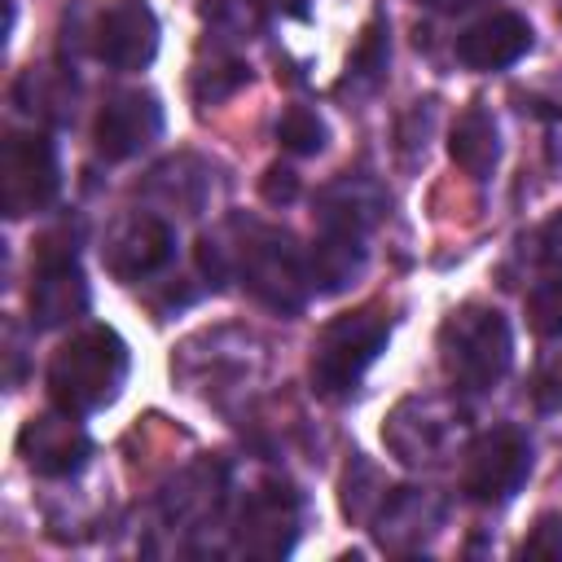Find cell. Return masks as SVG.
I'll return each instance as SVG.
<instances>
[{
  "mask_svg": "<svg viewBox=\"0 0 562 562\" xmlns=\"http://www.w3.org/2000/svg\"><path fill=\"white\" fill-rule=\"evenodd\" d=\"M233 241L224 233H206L198 246V259L211 277H237L263 307L290 316L307 303L312 277H307V255L290 241L285 228H268L255 220H233Z\"/></svg>",
  "mask_w": 562,
  "mask_h": 562,
  "instance_id": "cell-1",
  "label": "cell"
},
{
  "mask_svg": "<svg viewBox=\"0 0 562 562\" xmlns=\"http://www.w3.org/2000/svg\"><path fill=\"white\" fill-rule=\"evenodd\" d=\"M127 369H132L127 342L110 325H88L53 351L48 395H53L57 408L83 417V413H97V408L119 400V391L127 382Z\"/></svg>",
  "mask_w": 562,
  "mask_h": 562,
  "instance_id": "cell-2",
  "label": "cell"
},
{
  "mask_svg": "<svg viewBox=\"0 0 562 562\" xmlns=\"http://www.w3.org/2000/svg\"><path fill=\"white\" fill-rule=\"evenodd\" d=\"M439 364L461 391L496 386L514 364L509 321L487 303H461L439 325Z\"/></svg>",
  "mask_w": 562,
  "mask_h": 562,
  "instance_id": "cell-3",
  "label": "cell"
},
{
  "mask_svg": "<svg viewBox=\"0 0 562 562\" xmlns=\"http://www.w3.org/2000/svg\"><path fill=\"white\" fill-rule=\"evenodd\" d=\"M386 342L391 316L382 307H356L334 316L312 347V391L325 400H347Z\"/></svg>",
  "mask_w": 562,
  "mask_h": 562,
  "instance_id": "cell-4",
  "label": "cell"
},
{
  "mask_svg": "<svg viewBox=\"0 0 562 562\" xmlns=\"http://www.w3.org/2000/svg\"><path fill=\"white\" fill-rule=\"evenodd\" d=\"M61 189L57 145L48 132H9L0 145V206L9 220L53 206Z\"/></svg>",
  "mask_w": 562,
  "mask_h": 562,
  "instance_id": "cell-5",
  "label": "cell"
},
{
  "mask_svg": "<svg viewBox=\"0 0 562 562\" xmlns=\"http://www.w3.org/2000/svg\"><path fill=\"white\" fill-rule=\"evenodd\" d=\"M531 474V439L518 426L483 430L461 461V492L479 505H505Z\"/></svg>",
  "mask_w": 562,
  "mask_h": 562,
  "instance_id": "cell-6",
  "label": "cell"
},
{
  "mask_svg": "<svg viewBox=\"0 0 562 562\" xmlns=\"http://www.w3.org/2000/svg\"><path fill=\"white\" fill-rule=\"evenodd\" d=\"M461 408L443 395H413L395 404V413L382 426V443L404 461V465H439L457 435H461Z\"/></svg>",
  "mask_w": 562,
  "mask_h": 562,
  "instance_id": "cell-7",
  "label": "cell"
},
{
  "mask_svg": "<svg viewBox=\"0 0 562 562\" xmlns=\"http://www.w3.org/2000/svg\"><path fill=\"white\" fill-rule=\"evenodd\" d=\"M176 255V228L154 211H127L110 224L101 263L119 281H140L158 268H167Z\"/></svg>",
  "mask_w": 562,
  "mask_h": 562,
  "instance_id": "cell-8",
  "label": "cell"
},
{
  "mask_svg": "<svg viewBox=\"0 0 562 562\" xmlns=\"http://www.w3.org/2000/svg\"><path fill=\"white\" fill-rule=\"evenodd\" d=\"M92 53L110 70H145L158 57V18L145 0H110L92 26Z\"/></svg>",
  "mask_w": 562,
  "mask_h": 562,
  "instance_id": "cell-9",
  "label": "cell"
},
{
  "mask_svg": "<svg viewBox=\"0 0 562 562\" xmlns=\"http://www.w3.org/2000/svg\"><path fill=\"white\" fill-rule=\"evenodd\" d=\"M162 136V101L145 88H127V92H114L101 114H97V127H92V140H97V154L105 162H123V158H136L140 149H149L154 140Z\"/></svg>",
  "mask_w": 562,
  "mask_h": 562,
  "instance_id": "cell-10",
  "label": "cell"
},
{
  "mask_svg": "<svg viewBox=\"0 0 562 562\" xmlns=\"http://www.w3.org/2000/svg\"><path fill=\"white\" fill-rule=\"evenodd\" d=\"M79 413H40L18 430V457L40 474V479H70L83 470V461L92 457V439L88 430L75 422Z\"/></svg>",
  "mask_w": 562,
  "mask_h": 562,
  "instance_id": "cell-11",
  "label": "cell"
},
{
  "mask_svg": "<svg viewBox=\"0 0 562 562\" xmlns=\"http://www.w3.org/2000/svg\"><path fill=\"white\" fill-rule=\"evenodd\" d=\"M299 531V496L285 483H263L246 496L237 518V549L255 558H281L290 553Z\"/></svg>",
  "mask_w": 562,
  "mask_h": 562,
  "instance_id": "cell-12",
  "label": "cell"
},
{
  "mask_svg": "<svg viewBox=\"0 0 562 562\" xmlns=\"http://www.w3.org/2000/svg\"><path fill=\"white\" fill-rule=\"evenodd\" d=\"M83 312H88V281L75 255H35V277H31L35 329H61Z\"/></svg>",
  "mask_w": 562,
  "mask_h": 562,
  "instance_id": "cell-13",
  "label": "cell"
},
{
  "mask_svg": "<svg viewBox=\"0 0 562 562\" xmlns=\"http://www.w3.org/2000/svg\"><path fill=\"white\" fill-rule=\"evenodd\" d=\"M531 53V22L518 13H487L457 35V61L465 70H505Z\"/></svg>",
  "mask_w": 562,
  "mask_h": 562,
  "instance_id": "cell-14",
  "label": "cell"
},
{
  "mask_svg": "<svg viewBox=\"0 0 562 562\" xmlns=\"http://www.w3.org/2000/svg\"><path fill=\"white\" fill-rule=\"evenodd\" d=\"M316 206H321L316 211L321 228H338V233H360L364 237L378 224V215L386 211V198L369 176H342L321 193Z\"/></svg>",
  "mask_w": 562,
  "mask_h": 562,
  "instance_id": "cell-15",
  "label": "cell"
},
{
  "mask_svg": "<svg viewBox=\"0 0 562 562\" xmlns=\"http://www.w3.org/2000/svg\"><path fill=\"white\" fill-rule=\"evenodd\" d=\"M448 154L452 162L474 176V180H487L501 162V132H496V119L487 105H465L448 132Z\"/></svg>",
  "mask_w": 562,
  "mask_h": 562,
  "instance_id": "cell-16",
  "label": "cell"
},
{
  "mask_svg": "<svg viewBox=\"0 0 562 562\" xmlns=\"http://www.w3.org/2000/svg\"><path fill=\"white\" fill-rule=\"evenodd\" d=\"M360 272H364V237H360V233L321 228L316 241H312V250H307V277H312V290H321V294H338V290H347Z\"/></svg>",
  "mask_w": 562,
  "mask_h": 562,
  "instance_id": "cell-17",
  "label": "cell"
},
{
  "mask_svg": "<svg viewBox=\"0 0 562 562\" xmlns=\"http://www.w3.org/2000/svg\"><path fill=\"white\" fill-rule=\"evenodd\" d=\"M13 101L44 123H66L75 114V75L66 66H31L13 83Z\"/></svg>",
  "mask_w": 562,
  "mask_h": 562,
  "instance_id": "cell-18",
  "label": "cell"
},
{
  "mask_svg": "<svg viewBox=\"0 0 562 562\" xmlns=\"http://www.w3.org/2000/svg\"><path fill=\"white\" fill-rule=\"evenodd\" d=\"M439 501L435 496H426V492H417V487H400V492H391L386 501H382V514H378V536H382V544H391V549H404L408 540L404 536H422V531H435V522H439Z\"/></svg>",
  "mask_w": 562,
  "mask_h": 562,
  "instance_id": "cell-19",
  "label": "cell"
},
{
  "mask_svg": "<svg viewBox=\"0 0 562 562\" xmlns=\"http://www.w3.org/2000/svg\"><path fill=\"white\" fill-rule=\"evenodd\" d=\"M386 61H391V40H386V22L378 18V22H369L364 31H360V40H356V48H351V57H347V79H342V88H373L382 75H386Z\"/></svg>",
  "mask_w": 562,
  "mask_h": 562,
  "instance_id": "cell-20",
  "label": "cell"
},
{
  "mask_svg": "<svg viewBox=\"0 0 562 562\" xmlns=\"http://www.w3.org/2000/svg\"><path fill=\"white\" fill-rule=\"evenodd\" d=\"M277 140H281V149H290V154H299V158H312V154L325 149L329 132H325V119H321L316 110L290 105V110L277 119Z\"/></svg>",
  "mask_w": 562,
  "mask_h": 562,
  "instance_id": "cell-21",
  "label": "cell"
},
{
  "mask_svg": "<svg viewBox=\"0 0 562 562\" xmlns=\"http://www.w3.org/2000/svg\"><path fill=\"white\" fill-rule=\"evenodd\" d=\"M246 79H250V70L237 57H211V66H198L193 70V101L198 105L228 101Z\"/></svg>",
  "mask_w": 562,
  "mask_h": 562,
  "instance_id": "cell-22",
  "label": "cell"
},
{
  "mask_svg": "<svg viewBox=\"0 0 562 562\" xmlns=\"http://www.w3.org/2000/svg\"><path fill=\"white\" fill-rule=\"evenodd\" d=\"M527 321H531L536 334L562 338V272L544 277V281L527 294Z\"/></svg>",
  "mask_w": 562,
  "mask_h": 562,
  "instance_id": "cell-23",
  "label": "cell"
},
{
  "mask_svg": "<svg viewBox=\"0 0 562 562\" xmlns=\"http://www.w3.org/2000/svg\"><path fill=\"white\" fill-rule=\"evenodd\" d=\"M531 400L544 413H562V351H549L531 373Z\"/></svg>",
  "mask_w": 562,
  "mask_h": 562,
  "instance_id": "cell-24",
  "label": "cell"
},
{
  "mask_svg": "<svg viewBox=\"0 0 562 562\" xmlns=\"http://www.w3.org/2000/svg\"><path fill=\"white\" fill-rule=\"evenodd\" d=\"M518 558H544V562H562V518L544 514L531 536L518 544Z\"/></svg>",
  "mask_w": 562,
  "mask_h": 562,
  "instance_id": "cell-25",
  "label": "cell"
},
{
  "mask_svg": "<svg viewBox=\"0 0 562 562\" xmlns=\"http://www.w3.org/2000/svg\"><path fill=\"white\" fill-rule=\"evenodd\" d=\"M259 193H263V202L285 206V202H294V198H299V176H294L290 167H268V171H263V180H259Z\"/></svg>",
  "mask_w": 562,
  "mask_h": 562,
  "instance_id": "cell-26",
  "label": "cell"
},
{
  "mask_svg": "<svg viewBox=\"0 0 562 562\" xmlns=\"http://www.w3.org/2000/svg\"><path fill=\"white\" fill-rule=\"evenodd\" d=\"M536 241H540V259H544L549 268H558V272H562V211L540 228V237H536Z\"/></svg>",
  "mask_w": 562,
  "mask_h": 562,
  "instance_id": "cell-27",
  "label": "cell"
},
{
  "mask_svg": "<svg viewBox=\"0 0 562 562\" xmlns=\"http://www.w3.org/2000/svg\"><path fill=\"white\" fill-rule=\"evenodd\" d=\"M558 22H562V0H558Z\"/></svg>",
  "mask_w": 562,
  "mask_h": 562,
  "instance_id": "cell-28",
  "label": "cell"
}]
</instances>
